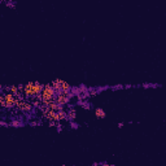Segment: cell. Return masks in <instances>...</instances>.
<instances>
[{"instance_id": "6da1fadb", "label": "cell", "mask_w": 166, "mask_h": 166, "mask_svg": "<svg viewBox=\"0 0 166 166\" xmlns=\"http://www.w3.org/2000/svg\"><path fill=\"white\" fill-rule=\"evenodd\" d=\"M78 105H80V107L83 109H86V110H90V109H92V104L90 103L88 99H80V97H78Z\"/></svg>"}, {"instance_id": "7a4b0ae2", "label": "cell", "mask_w": 166, "mask_h": 166, "mask_svg": "<svg viewBox=\"0 0 166 166\" xmlns=\"http://www.w3.org/2000/svg\"><path fill=\"white\" fill-rule=\"evenodd\" d=\"M9 126L11 127H24L25 126V122L22 121V118H12L11 122H9Z\"/></svg>"}, {"instance_id": "3957f363", "label": "cell", "mask_w": 166, "mask_h": 166, "mask_svg": "<svg viewBox=\"0 0 166 166\" xmlns=\"http://www.w3.org/2000/svg\"><path fill=\"white\" fill-rule=\"evenodd\" d=\"M95 116L99 119H104L105 117H107V113H105V110L103 108H96L95 109Z\"/></svg>"}, {"instance_id": "277c9868", "label": "cell", "mask_w": 166, "mask_h": 166, "mask_svg": "<svg viewBox=\"0 0 166 166\" xmlns=\"http://www.w3.org/2000/svg\"><path fill=\"white\" fill-rule=\"evenodd\" d=\"M141 87L143 88H161L162 85L161 83H148V82H145V83H141Z\"/></svg>"}, {"instance_id": "5b68a950", "label": "cell", "mask_w": 166, "mask_h": 166, "mask_svg": "<svg viewBox=\"0 0 166 166\" xmlns=\"http://www.w3.org/2000/svg\"><path fill=\"white\" fill-rule=\"evenodd\" d=\"M75 117H77V113H75V110L73 109V108H70V110L67 112V117H66V121H73V119H75Z\"/></svg>"}, {"instance_id": "8992f818", "label": "cell", "mask_w": 166, "mask_h": 166, "mask_svg": "<svg viewBox=\"0 0 166 166\" xmlns=\"http://www.w3.org/2000/svg\"><path fill=\"white\" fill-rule=\"evenodd\" d=\"M125 88V85H116V86H110V90L112 91H119V90H123Z\"/></svg>"}, {"instance_id": "52a82bcc", "label": "cell", "mask_w": 166, "mask_h": 166, "mask_svg": "<svg viewBox=\"0 0 166 166\" xmlns=\"http://www.w3.org/2000/svg\"><path fill=\"white\" fill-rule=\"evenodd\" d=\"M69 125H70V129H73V130H78V129H79V123H77L74 119H73V121H70Z\"/></svg>"}, {"instance_id": "ba28073f", "label": "cell", "mask_w": 166, "mask_h": 166, "mask_svg": "<svg viewBox=\"0 0 166 166\" xmlns=\"http://www.w3.org/2000/svg\"><path fill=\"white\" fill-rule=\"evenodd\" d=\"M5 4H7V7H8V8H11V9H14V8H16V2H14V0L7 2Z\"/></svg>"}, {"instance_id": "9c48e42d", "label": "cell", "mask_w": 166, "mask_h": 166, "mask_svg": "<svg viewBox=\"0 0 166 166\" xmlns=\"http://www.w3.org/2000/svg\"><path fill=\"white\" fill-rule=\"evenodd\" d=\"M56 130H57V132H61L62 131V126L61 125H56Z\"/></svg>"}, {"instance_id": "30bf717a", "label": "cell", "mask_w": 166, "mask_h": 166, "mask_svg": "<svg viewBox=\"0 0 166 166\" xmlns=\"http://www.w3.org/2000/svg\"><path fill=\"white\" fill-rule=\"evenodd\" d=\"M0 125H2L3 127H7V126H9V125H8V123H7V122H5V121H4V119H2V121H0Z\"/></svg>"}, {"instance_id": "8fae6325", "label": "cell", "mask_w": 166, "mask_h": 166, "mask_svg": "<svg viewBox=\"0 0 166 166\" xmlns=\"http://www.w3.org/2000/svg\"><path fill=\"white\" fill-rule=\"evenodd\" d=\"M94 165H108V162H105V161H100V162H94Z\"/></svg>"}, {"instance_id": "7c38bea8", "label": "cell", "mask_w": 166, "mask_h": 166, "mask_svg": "<svg viewBox=\"0 0 166 166\" xmlns=\"http://www.w3.org/2000/svg\"><path fill=\"white\" fill-rule=\"evenodd\" d=\"M125 88L126 90H130V88H132V85H125Z\"/></svg>"}, {"instance_id": "4fadbf2b", "label": "cell", "mask_w": 166, "mask_h": 166, "mask_svg": "<svg viewBox=\"0 0 166 166\" xmlns=\"http://www.w3.org/2000/svg\"><path fill=\"white\" fill-rule=\"evenodd\" d=\"M123 125H125L123 122H119V123H118V127H119V129H122V127H123Z\"/></svg>"}]
</instances>
